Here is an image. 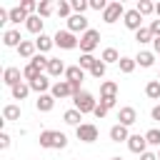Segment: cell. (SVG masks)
Returning a JSON list of instances; mask_svg holds the SVG:
<instances>
[{
    "label": "cell",
    "mask_w": 160,
    "mask_h": 160,
    "mask_svg": "<svg viewBox=\"0 0 160 160\" xmlns=\"http://www.w3.org/2000/svg\"><path fill=\"white\" fill-rule=\"evenodd\" d=\"M98 42H100V32H98V30L82 32V38H80V50H82V55H90V52L98 48Z\"/></svg>",
    "instance_id": "cell-1"
},
{
    "label": "cell",
    "mask_w": 160,
    "mask_h": 160,
    "mask_svg": "<svg viewBox=\"0 0 160 160\" xmlns=\"http://www.w3.org/2000/svg\"><path fill=\"white\" fill-rule=\"evenodd\" d=\"M55 45H58V48H65V50H72V48L80 45V40H78L70 30H58V32H55Z\"/></svg>",
    "instance_id": "cell-2"
},
{
    "label": "cell",
    "mask_w": 160,
    "mask_h": 160,
    "mask_svg": "<svg viewBox=\"0 0 160 160\" xmlns=\"http://www.w3.org/2000/svg\"><path fill=\"white\" fill-rule=\"evenodd\" d=\"M95 108H98V105H95V100H92L90 92H78V95H75V110H80L82 115H85V112H95Z\"/></svg>",
    "instance_id": "cell-3"
},
{
    "label": "cell",
    "mask_w": 160,
    "mask_h": 160,
    "mask_svg": "<svg viewBox=\"0 0 160 160\" xmlns=\"http://www.w3.org/2000/svg\"><path fill=\"white\" fill-rule=\"evenodd\" d=\"M75 135H78V140H82V142H95V140H98V128L90 125V122H82L80 128H75Z\"/></svg>",
    "instance_id": "cell-4"
},
{
    "label": "cell",
    "mask_w": 160,
    "mask_h": 160,
    "mask_svg": "<svg viewBox=\"0 0 160 160\" xmlns=\"http://www.w3.org/2000/svg\"><path fill=\"white\" fill-rule=\"evenodd\" d=\"M120 15H125L122 2H110V5L105 8V12H102V20H105V22H115Z\"/></svg>",
    "instance_id": "cell-5"
},
{
    "label": "cell",
    "mask_w": 160,
    "mask_h": 160,
    "mask_svg": "<svg viewBox=\"0 0 160 160\" xmlns=\"http://www.w3.org/2000/svg\"><path fill=\"white\" fill-rule=\"evenodd\" d=\"M122 20H125V28H130V30H135V32L142 28V15H140L138 10H125Z\"/></svg>",
    "instance_id": "cell-6"
},
{
    "label": "cell",
    "mask_w": 160,
    "mask_h": 160,
    "mask_svg": "<svg viewBox=\"0 0 160 160\" xmlns=\"http://www.w3.org/2000/svg\"><path fill=\"white\" fill-rule=\"evenodd\" d=\"M68 30L70 32H88V20H85V15H70L68 18Z\"/></svg>",
    "instance_id": "cell-7"
},
{
    "label": "cell",
    "mask_w": 160,
    "mask_h": 160,
    "mask_svg": "<svg viewBox=\"0 0 160 160\" xmlns=\"http://www.w3.org/2000/svg\"><path fill=\"white\" fill-rule=\"evenodd\" d=\"M52 98H68V95H75L72 92V85L68 82V80H60V82H55L52 85V92H50Z\"/></svg>",
    "instance_id": "cell-8"
},
{
    "label": "cell",
    "mask_w": 160,
    "mask_h": 160,
    "mask_svg": "<svg viewBox=\"0 0 160 160\" xmlns=\"http://www.w3.org/2000/svg\"><path fill=\"white\" fill-rule=\"evenodd\" d=\"M128 148L132 150V152H145V148H148V140H145V135H130V140H128Z\"/></svg>",
    "instance_id": "cell-9"
},
{
    "label": "cell",
    "mask_w": 160,
    "mask_h": 160,
    "mask_svg": "<svg viewBox=\"0 0 160 160\" xmlns=\"http://www.w3.org/2000/svg\"><path fill=\"white\" fill-rule=\"evenodd\" d=\"M65 78H68V82L80 85V82H82V78H85V72H82V68H80V65H72V68H68V70H65Z\"/></svg>",
    "instance_id": "cell-10"
},
{
    "label": "cell",
    "mask_w": 160,
    "mask_h": 160,
    "mask_svg": "<svg viewBox=\"0 0 160 160\" xmlns=\"http://www.w3.org/2000/svg\"><path fill=\"white\" fill-rule=\"evenodd\" d=\"M118 120H120V125H132L135 120H138V115H135V110L132 108H120V112H118Z\"/></svg>",
    "instance_id": "cell-11"
},
{
    "label": "cell",
    "mask_w": 160,
    "mask_h": 160,
    "mask_svg": "<svg viewBox=\"0 0 160 160\" xmlns=\"http://www.w3.org/2000/svg\"><path fill=\"white\" fill-rule=\"evenodd\" d=\"M110 140H112V142L130 140V135H128V128H125V125H115V128H110Z\"/></svg>",
    "instance_id": "cell-12"
},
{
    "label": "cell",
    "mask_w": 160,
    "mask_h": 160,
    "mask_svg": "<svg viewBox=\"0 0 160 160\" xmlns=\"http://www.w3.org/2000/svg\"><path fill=\"white\" fill-rule=\"evenodd\" d=\"M2 82L10 85V88H15V85L20 82V70H18V68H8L5 75H2Z\"/></svg>",
    "instance_id": "cell-13"
},
{
    "label": "cell",
    "mask_w": 160,
    "mask_h": 160,
    "mask_svg": "<svg viewBox=\"0 0 160 160\" xmlns=\"http://www.w3.org/2000/svg\"><path fill=\"white\" fill-rule=\"evenodd\" d=\"M2 42H5L8 48H18V45L22 42V38H20V32H18V30H8V32L2 35Z\"/></svg>",
    "instance_id": "cell-14"
},
{
    "label": "cell",
    "mask_w": 160,
    "mask_h": 160,
    "mask_svg": "<svg viewBox=\"0 0 160 160\" xmlns=\"http://www.w3.org/2000/svg\"><path fill=\"white\" fill-rule=\"evenodd\" d=\"M65 70H68V68H65V62H62V60L50 58V62H48V72H50V75H55V78H58V75H62Z\"/></svg>",
    "instance_id": "cell-15"
},
{
    "label": "cell",
    "mask_w": 160,
    "mask_h": 160,
    "mask_svg": "<svg viewBox=\"0 0 160 160\" xmlns=\"http://www.w3.org/2000/svg\"><path fill=\"white\" fill-rule=\"evenodd\" d=\"M25 28H28L30 32H35V35H38V32L42 35V20H40V15H30L28 22H25Z\"/></svg>",
    "instance_id": "cell-16"
},
{
    "label": "cell",
    "mask_w": 160,
    "mask_h": 160,
    "mask_svg": "<svg viewBox=\"0 0 160 160\" xmlns=\"http://www.w3.org/2000/svg\"><path fill=\"white\" fill-rule=\"evenodd\" d=\"M35 42H30V40H22L20 45H18V52L22 55V58H35Z\"/></svg>",
    "instance_id": "cell-17"
},
{
    "label": "cell",
    "mask_w": 160,
    "mask_h": 160,
    "mask_svg": "<svg viewBox=\"0 0 160 160\" xmlns=\"http://www.w3.org/2000/svg\"><path fill=\"white\" fill-rule=\"evenodd\" d=\"M50 88V80L45 78V75H40L38 80H32L30 82V90H35V92H40V95H45V90Z\"/></svg>",
    "instance_id": "cell-18"
},
{
    "label": "cell",
    "mask_w": 160,
    "mask_h": 160,
    "mask_svg": "<svg viewBox=\"0 0 160 160\" xmlns=\"http://www.w3.org/2000/svg\"><path fill=\"white\" fill-rule=\"evenodd\" d=\"M62 118H65V122H68V125H75V128H80V125H82V122H80V120H82V112H80V110H75V108H72V110H68Z\"/></svg>",
    "instance_id": "cell-19"
},
{
    "label": "cell",
    "mask_w": 160,
    "mask_h": 160,
    "mask_svg": "<svg viewBox=\"0 0 160 160\" xmlns=\"http://www.w3.org/2000/svg\"><path fill=\"white\" fill-rule=\"evenodd\" d=\"M35 105H38V110L48 112V110H52V105H55V98H52V95H40Z\"/></svg>",
    "instance_id": "cell-20"
},
{
    "label": "cell",
    "mask_w": 160,
    "mask_h": 160,
    "mask_svg": "<svg viewBox=\"0 0 160 160\" xmlns=\"http://www.w3.org/2000/svg\"><path fill=\"white\" fill-rule=\"evenodd\" d=\"M35 45H38V50H40V52H45V50H50V48L55 45V38H48V35H40V38L35 40Z\"/></svg>",
    "instance_id": "cell-21"
},
{
    "label": "cell",
    "mask_w": 160,
    "mask_h": 160,
    "mask_svg": "<svg viewBox=\"0 0 160 160\" xmlns=\"http://www.w3.org/2000/svg\"><path fill=\"white\" fill-rule=\"evenodd\" d=\"M100 95H102V98H115V95H118V85L110 82V80L102 82V85H100Z\"/></svg>",
    "instance_id": "cell-22"
},
{
    "label": "cell",
    "mask_w": 160,
    "mask_h": 160,
    "mask_svg": "<svg viewBox=\"0 0 160 160\" xmlns=\"http://www.w3.org/2000/svg\"><path fill=\"white\" fill-rule=\"evenodd\" d=\"M28 92H30V85H25V82H18V85L12 88V98H15V100H25Z\"/></svg>",
    "instance_id": "cell-23"
},
{
    "label": "cell",
    "mask_w": 160,
    "mask_h": 160,
    "mask_svg": "<svg viewBox=\"0 0 160 160\" xmlns=\"http://www.w3.org/2000/svg\"><path fill=\"white\" fill-rule=\"evenodd\" d=\"M145 95L152 98V100H158V98H160V80H150L148 88H145Z\"/></svg>",
    "instance_id": "cell-24"
},
{
    "label": "cell",
    "mask_w": 160,
    "mask_h": 160,
    "mask_svg": "<svg viewBox=\"0 0 160 160\" xmlns=\"http://www.w3.org/2000/svg\"><path fill=\"white\" fill-rule=\"evenodd\" d=\"M28 18H30V15H28L22 8H12V10H10V22H22V20L28 22Z\"/></svg>",
    "instance_id": "cell-25"
},
{
    "label": "cell",
    "mask_w": 160,
    "mask_h": 160,
    "mask_svg": "<svg viewBox=\"0 0 160 160\" xmlns=\"http://www.w3.org/2000/svg\"><path fill=\"white\" fill-rule=\"evenodd\" d=\"M102 62H105V65H108V62H120L118 50H115V48H105V50H102Z\"/></svg>",
    "instance_id": "cell-26"
},
{
    "label": "cell",
    "mask_w": 160,
    "mask_h": 160,
    "mask_svg": "<svg viewBox=\"0 0 160 160\" xmlns=\"http://www.w3.org/2000/svg\"><path fill=\"white\" fill-rule=\"evenodd\" d=\"M40 145H42V148H55V132H52V130L40 132Z\"/></svg>",
    "instance_id": "cell-27"
},
{
    "label": "cell",
    "mask_w": 160,
    "mask_h": 160,
    "mask_svg": "<svg viewBox=\"0 0 160 160\" xmlns=\"http://www.w3.org/2000/svg\"><path fill=\"white\" fill-rule=\"evenodd\" d=\"M135 10H138V12H140V15H142V18H145V15H150V12H155V5H152V2H150V0H140V2H138V8H135Z\"/></svg>",
    "instance_id": "cell-28"
},
{
    "label": "cell",
    "mask_w": 160,
    "mask_h": 160,
    "mask_svg": "<svg viewBox=\"0 0 160 160\" xmlns=\"http://www.w3.org/2000/svg\"><path fill=\"white\" fill-rule=\"evenodd\" d=\"M135 40H138V42H152L155 38H152V32H150V28H140V30L135 32Z\"/></svg>",
    "instance_id": "cell-29"
},
{
    "label": "cell",
    "mask_w": 160,
    "mask_h": 160,
    "mask_svg": "<svg viewBox=\"0 0 160 160\" xmlns=\"http://www.w3.org/2000/svg\"><path fill=\"white\" fill-rule=\"evenodd\" d=\"M2 118H5V120H18V118H20V108H18V105H5Z\"/></svg>",
    "instance_id": "cell-30"
},
{
    "label": "cell",
    "mask_w": 160,
    "mask_h": 160,
    "mask_svg": "<svg viewBox=\"0 0 160 160\" xmlns=\"http://www.w3.org/2000/svg\"><path fill=\"white\" fill-rule=\"evenodd\" d=\"M135 62L142 65V68H150V65L155 62V58H152V52H140V55L135 58Z\"/></svg>",
    "instance_id": "cell-31"
},
{
    "label": "cell",
    "mask_w": 160,
    "mask_h": 160,
    "mask_svg": "<svg viewBox=\"0 0 160 160\" xmlns=\"http://www.w3.org/2000/svg\"><path fill=\"white\" fill-rule=\"evenodd\" d=\"M48 62H50V58H45V55H35V58L30 60V65H35L40 72H42V70H48Z\"/></svg>",
    "instance_id": "cell-32"
},
{
    "label": "cell",
    "mask_w": 160,
    "mask_h": 160,
    "mask_svg": "<svg viewBox=\"0 0 160 160\" xmlns=\"http://www.w3.org/2000/svg\"><path fill=\"white\" fill-rule=\"evenodd\" d=\"M40 75H42V72H40L35 65H28V68L22 70V78H25V80H30V82H32V80H38Z\"/></svg>",
    "instance_id": "cell-33"
},
{
    "label": "cell",
    "mask_w": 160,
    "mask_h": 160,
    "mask_svg": "<svg viewBox=\"0 0 160 160\" xmlns=\"http://www.w3.org/2000/svg\"><path fill=\"white\" fill-rule=\"evenodd\" d=\"M118 65H120V72H132L138 62H135V60H130V58H120V62H118Z\"/></svg>",
    "instance_id": "cell-34"
},
{
    "label": "cell",
    "mask_w": 160,
    "mask_h": 160,
    "mask_svg": "<svg viewBox=\"0 0 160 160\" xmlns=\"http://www.w3.org/2000/svg\"><path fill=\"white\" fill-rule=\"evenodd\" d=\"M70 5H72V10H75V15H82V12L90 8V2H88V0H72Z\"/></svg>",
    "instance_id": "cell-35"
},
{
    "label": "cell",
    "mask_w": 160,
    "mask_h": 160,
    "mask_svg": "<svg viewBox=\"0 0 160 160\" xmlns=\"http://www.w3.org/2000/svg\"><path fill=\"white\" fill-rule=\"evenodd\" d=\"M145 140H148V145H160V130H148V135H145Z\"/></svg>",
    "instance_id": "cell-36"
},
{
    "label": "cell",
    "mask_w": 160,
    "mask_h": 160,
    "mask_svg": "<svg viewBox=\"0 0 160 160\" xmlns=\"http://www.w3.org/2000/svg\"><path fill=\"white\" fill-rule=\"evenodd\" d=\"M50 12H52V5H50L48 0H42V2L38 5V15H40V18H48Z\"/></svg>",
    "instance_id": "cell-37"
},
{
    "label": "cell",
    "mask_w": 160,
    "mask_h": 160,
    "mask_svg": "<svg viewBox=\"0 0 160 160\" xmlns=\"http://www.w3.org/2000/svg\"><path fill=\"white\" fill-rule=\"evenodd\" d=\"M90 75H92V78H102V75H105V62H102V60H98V62L92 65Z\"/></svg>",
    "instance_id": "cell-38"
},
{
    "label": "cell",
    "mask_w": 160,
    "mask_h": 160,
    "mask_svg": "<svg viewBox=\"0 0 160 160\" xmlns=\"http://www.w3.org/2000/svg\"><path fill=\"white\" fill-rule=\"evenodd\" d=\"M98 60L92 58V55H80V68H88V70H92V65H95Z\"/></svg>",
    "instance_id": "cell-39"
},
{
    "label": "cell",
    "mask_w": 160,
    "mask_h": 160,
    "mask_svg": "<svg viewBox=\"0 0 160 160\" xmlns=\"http://www.w3.org/2000/svg\"><path fill=\"white\" fill-rule=\"evenodd\" d=\"M70 10H72V5H70V2H58V15H60V18H68V15H70Z\"/></svg>",
    "instance_id": "cell-40"
},
{
    "label": "cell",
    "mask_w": 160,
    "mask_h": 160,
    "mask_svg": "<svg viewBox=\"0 0 160 160\" xmlns=\"http://www.w3.org/2000/svg\"><path fill=\"white\" fill-rule=\"evenodd\" d=\"M20 8H22L28 15H30L32 10H38V2H35V0H22V2H20Z\"/></svg>",
    "instance_id": "cell-41"
},
{
    "label": "cell",
    "mask_w": 160,
    "mask_h": 160,
    "mask_svg": "<svg viewBox=\"0 0 160 160\" xmlns=\"http://www.w3.org/2000/svg\"><path fill=\"white\" fill-rule=\"evenodd\" d=\"M65 145H68V138H65L62 132H55V148L60 150V148H65Z\"/></svg>",
    "instance_id": "cell-42"
},
{
    "label": "cell",
    "mask_w": 160,
    "mask_h": 160,
    "mask_svg": "<svg viewBox=\"0 0 160 160\" xmlns=\"http://www.w3.org/2000/svg\"><path fill=\"white\" fill-rule=\"evenodd\" d=\"M90 8H92V10H102V12H105L108 2H105V0H90Z\"/></svg>",
    "instance_id": "cell-43"
},
{
    "label": "cell",
    "mask_w": 160,
    "mask_h": 160,
    "mask_svg": "<svg viewBox=\"0 0 160 160\" xmlns=\"http://www.w3.org/2000/svg\"><path fill=\"white\" fill-rule=\"evenodd\" d=\"M150 32H152V38H160V18L150 22Z\"/></svg>",
    "instance_id": "cell-44"
},
{
    "label": "cell",
    "mask_w": 160,
    "mask_h": 160,
    "mask_svg": "<svg viewBox=\"0 0 160 160\" xmlns=\"http://www.w3.org/2000/svg\"><path fill=\"white\" fill-rule=\"evenodd\" d=\"M100 105H102L105 110H110V108L115 105V98H100Z\"/></svg>",
    "instance_id": "cell-45"
},
{
    "label": "cell",
    "mask_w": 160,
    "mask_h": 160,
    "mask_svg": "<svg viewBox=\"0 0 160 160\" xmlns=\"http://www.w3.org/2000/svg\"><path fill=\"white\" fill-rule=\"evenodd\" d=\"M8 145H10V138H8V132H0V148L5 150Z\"/></svg>",
    "instance_id": "cell-46"
},
{
    "label": "cell",
    "mask_w": 160,
    "mask_h": 160,
    "mask_svg": "<svg viewBox=\"0 0 160 160\" xmlns=\"http://www.w3.org/2000/svg\"><path fill=\"white\" fill-rule=\"evenodd\" d=\"M105 112H108V110H105L102 105H98V108H95V118H105Z\"/></svg>",
    "instance_id": "cell-47"
},
{
    "label": "cell",
    "mask_w": 160,
    "mask_h": 160,
    "mask_svg": "<svg viewBox=\"0 0 160 160\" xmlns=\"http://www.w3.org/2000/svg\"><path fill=\"white\" fill-rule=\"evenodd\" d=\"M140 160H158V155H155V152H142Z\"/></svg>",
    "instance_id": "cell-48"
},
{
    "label": "cell",
    "mask_w": 160,
    "mask_h": 160,
    "mask_svg": "<svg viewBox=\"0 0 160 160\" xmlns=\"http://www.w3.org/2000/svg\"><path fill=\"white\" fill-rule=\"evenodd\" d=\"M152 120H160V105L152 108Z\"/></svg>",
    "instance_id": "cell-49"
},
{
    "label": "cell",
    "mask_w": 160,
    "mask_h": 160,
    "mask_svg": "<svg viewBox=\"0 0 160 160\" xmlns=\"http://www.w3.org/2000/svg\"><path fill=\"white\" fill-rule=\"evenodd\" d=\"M152 48H155V52L160 55V38H155V40H152Z\"/></svg>",
    "instance_id": "cell-50"
},
{
    "label": "cell",
    "mask_w": 160,
    "mask_h": 160,
    "mask_svg": "<svg viewBox=\"0 0 160 160\" xmlns=\"http://www.w3.org/2000/svg\"><path fill=\"white\" fill-rule=\"evenodd\" d=\"M155 12H158V18H160V2H158V5H155Z\"/></svg>",
    "instance_id": "cell-51"
},
{
    "label": "cell",
    "mask_w": 160,
    "mask_h": 160,
    "mask_svg": "<svg viewBox=\"0 0 160 160\" xmlns=\"http://www.w3.org/2000/svg\"><path fill=\"white\" fill-rule=\"evenodd\" d=\"M112 160H122V158H112Z\"/></svg>",
    "instance_id": "cell-52"
},
{
    "label": "cell",
    "mask_w": 160,
    "mask_h": 160,
    "mask_svg": "<svg viewBox=\"0 0 160 160\" xmlns=\"http://www.w3.org/2000/svg\"><path fill=\"white\" fill-rule=\"evenodd\" d=\"M158 160H160V152H158Z\"/></svg>",
    "instance_id": "cell-53"
},
{
    "label": "cell",
    "mask_w": 160,
    "mask_h": 160,
    "mask_svg": "<svg viewBox=\"0 0 160 160\" xmlns=\"http://www.w3.org/2000/svg\"><path fill=\"white\" fill-rule=\"evenodd\" d=\"M158 80H160V78H158Z\"/></svg>",
    "instance_id": "cell-54"
}]
</instances>
